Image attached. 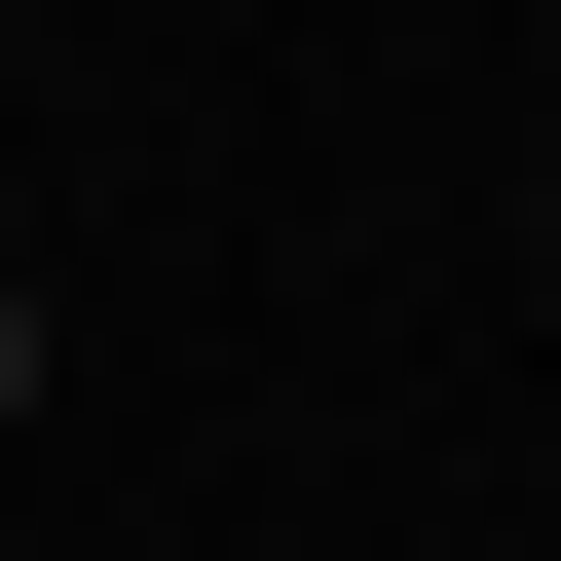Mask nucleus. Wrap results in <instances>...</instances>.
Masks as SVG:
<instances>
[{"label":"nucleus","mask_w":561,"mask_h":561,"mask_svg":"<svg viewBox=\"0 0 561 561\" xmlns=\"http://www.w3.org/2000/svg\"><path fill=\"white\" fill-rule=\"evenodd\" d=\"M0 412H38V262H0Z\"/></svg>","instance_id":"nucleus-1"}]
</instances>
